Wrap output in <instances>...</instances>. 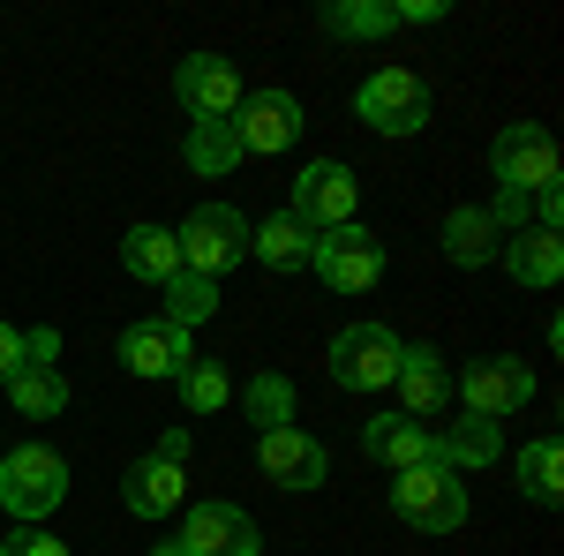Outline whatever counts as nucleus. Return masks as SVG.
<instances>
[{"label":"nucleus","mask_w":564,"mask_h":556,"mask_svg":"<svg viewBox=\"0 0 564 556\" xmlns=\"http://www.w3.org/2000/svg\"><path fill=\"white\" fill-rule=\"evenodd\" d=\"M174 249H181V271H196V279L218 286L234 263H249V218L234 211V204H196L174 226Z\"/></svg>","instance_id":"1"},{"label":"nucleus","mask_w":564,"mask_h":556,"mask_svg":"<svg viewBox=\"0 0 564 556\" xmlns=\"http://www.w3.org/2000/svg\"><path fill=\"white\" fill-rule=\"evenodd\" d=\"M121 504L135 519H166L188 504V428H166L159 451H143L129 473H121Z\"/></svg>","instance_id":"2"},{"label":"nucleus","mask_w":564,"mask_h":556,"mask_svg":"<svg viewBox=\"0 0 564 556\" xmlns=\"http://www.w3.org/2000/svg\"><path fill=\"white\" fill-rule=\"evenodd\" d=\"M61 497H68V459H61V451L23 444V451L0 459V512H15L23 526H39L45 512H61Z\"/></svg>","instance_id":"3"},{"label":"nucleus","mask_w":564,"mask_h":556,"mask_svg":"<svg viewBox=\"0 0 564 556\" xmlns=\"http://www.w3.org/2000/svg\"><path fill=\"white\" fill-rule=\"evenodd\" d=\"M391 512L406 519L414 534H459V519H467V481H459V467L391 473Z\"/></svg>","instance_id":"4"},{"label":"nucleus","mask_w":564,"mask_h":556,"mask_svg":"<svg viewBox=\"0 0 564 556\" xmlns=\"http://www.w3.org/2000/svg\"><path fill=\"white\" fill-rule=\"evenodd\" d=\"M354 121L377 135H422L430 129V84L414 68H377L369 84L354 90Z\"/></svg>","instance_id":"5"},{"label":"nucleus","mask_w":564,"mask_h":556,"mask_svg":"<svg viewBox=\"0 0 564 556\" xmlns=\"http://www.w3.org/2000/svg\"><path fill=\"white\" fill-rule=\"evenodd\" d=\"M489 166H497V188L542 196V188H557V135L542 121H505L497 143H489Z\"/></svg>","instance_id":"6"},{"label":"nucleus","mask_w":564,"mask_h":556,"mask_svg":"<svg viewBox=\"0 0 564 556\" xmlns=\"http://www.w3.org/2000/svg\"><path fill=\"white\" fill-rule=\"evenodd\" d=\"M308 271H316L332 294H369V286L384 279V241H377L361 218H354V226H332V233H316Z\"/></svg>","instance_id":"7"},{"label":"nucleus","mask_w":564,"mask_h":556,"mask_svg":"<svg viewBox=\"0 0 564 556\" xmlns=\"http://www.w3.org/2000/svg\"><path fill=\"white\" fill-rule=\"evenodd\" d=\"M452 399H459L475 422H505V414H520L527 399H534V369H527V361H512V353L467 361V369L452 377Z\"/></svg>","instance_id":"8"},{"label":"nucleus","mask_w":564,"mask_h":556,"mask_svg":"<svg viewBox=\"0 0 564 556\" xmlns=\"http://www.w3.org/2000/svg\"><path fill=\"white\" fill-rule=\"evenodd\" d=\"M174 98H181V113H188V129H196V121H234L249 90H241V68L226 53H188L174 68Z\"/></svg>","instance_id":"9"},{"label":"nucleus","mask_w":564,"mask_h":556,"mask_svg":"<svg viewBox=\"0 0 564 556\" xmlns=\"http://www.w3.org/2000/svg\"><path fill=\"white\" fill-rule=\"evenodd\" d=\"M399 377V339L384 324H347L332 339V384L339 391H391Z\"/></svg>","instance_id":"10"},{"label":"nucleus","mask_w":564,"mask_h":556,"mask_svg":"<svg viewBox=\"0 0 564 556\" xmlns=\"http://www.w3.org/2000/svg\"><path fill=\"white\" fill-rule=\"evenodd\" d=\"M188 361H196V346H188V331L166 324V316H143V324L121 331V369L143 377V384H174Z\"/></svg>","instance_id":"11"},{"label":"nucleus","mask_w":564,"mask_h":556,"mask_svg":"<svg viewBox=\"0 0 564 556\" xmlns=\"http://www.w3.org/2000/svg\"><path fill=\"white\" fill-rule=\"evenodd\" d=\"M174 542H181V556H257L263 549L257 519L241 512V504H188Z\"/></svg>","instance_id":"12"},{"label":"nucleus","mask_w":564,"mask_h":556,"mask_svg":"<svg viewBox=\"0 0 564 556\" xmlns=\"http://www.w3.org/2000/svg\"><path fill=\"white\" fill-rule=\"evenodd\" d=\"M286 211L302 218L308 233H332V226H354V173L339 159H316V166L294 173V204Z\"/></svg>","instance_id":"13"},{"label":"nucleus","mask_w":564,"mask_h":556,"mask_svg":"<svg viewBox=\"0 0 564 556\" xmlns=\"http://www.w3.org/2000/svg\"><path fill=\"white\" fill-rule=\"evenodd\" d=\"M257 467L271 473L279 489H324V481H332V451H324L308 428H263Z\"/></svg>","instance_id":"14"},{"label":"nucleus","mask_w":564,"mask_h":556,"mask_svg":"<svg viewBox=\"0 0 564 556\" xmlns=\"http://www.w3.org/2000/svg\"><path fill=\"white\" fill-rule=\"evenodd\" d=\"M234 135H241V151H249V159L302 143V98H294V90H249V98H241V113H234Z\"/></svg>","instance_id":"15"},{"label":"nucleus","mask_w":564,"mask_h":556,"mask_svg":"<svg viewBox=\"0 0 564 556\" xmlns=\"http://www.w3.org/2000/svg\"><path fill=\"white\" fill-rule=\"evenodd\" d=\"M391 391H399V414H406V422H436V414L452 406V361H444L436 346H399Z\"/></svg>","instance_id":"16"},{"label":"nucleus","mask_w":564,"mask_h":556,"mask_svg":"<svg viewBox=\"0 0 564 556\" xmlns=\"http://www.w3.org/2000/svg\"><path fill=\"white\" fill-rule=\"evenodd\" d=\"M361 451L391 473H414V467H444V444H436L430 422H399V414H377L361 428Z\"/></svg>","instance_id":"17"},{"label":"nucleus","mask_w":564,"mask_h":556,"mask_svg":"<svg viewBox=\"0 0 564 556\" xmlns=\"http://www.w3.org/2000/svg\"><path fill=\"white\" fill-rule=\"evenodd\" d=\"M497 263H505L520 286H557L564 279V241L550 233V226H512L505 249H497Z\"/></svg>","instance_id":"18"},{"label":"nucleus","mask_w":564,"mask_h":556,"mask_svg":"<svg viewBox=\"0 0 564 556\" xmlns=\"http://www.w3.org/2000/svg\"><path fill=\"white\" fill-rule=\"evenodd\" d=\"M308 249H316V233H308L294 211H279V218H263V226H249V257L263 263V271H308Z\"/></svg>","instance_id":"19"},{"label":"nucleus","mask_w":564,"mask_h":556,"mask_svg":"<svg viewBox=\"0 0 564 556\" xmlns=\"http://www.w3.org/2000/svg\"><path fill=\"white\" fill-rule=\"evenodd\" d=\"M505 249V226L481 211V204H459V211L444 218V257L459 263V271H475V263H497Z\"/></svg>","instance_id":"20"},{"label":"nucleus","mask_w":564,"mask_h":556,"mask_svg":"<svg viewBox=\"0 0 564 556\" xmlns=\"http://www.w3.org/2000/svg\"><path fill=\"white\" fill-rule=\"evenodd\" d=\"M0 391H8V406H15L23 422H53V414L68 406V377H61L53 361H23Z\"/></svg>","instance_id":"21"},{"label":"nucleus","mask_w":564,"mask_h":556,"mask_svg":"<svg viewBox=\"0 0 564 556\" xmlns=\"http://www.w3.org/2000/svg\"><path fill=\"white\" fill-rule=\"evenodd\" d=\"M121 263H129V279H143V286H166L181 271V249H174V226H129L121 233Z\"/></svg>","instance_id":"22"},{"label":"nucleus","mask_w":564,"mask_h":556,"mask_svg":"<svg viewBox=\"0 0 564 556\" xmlns=\"http://www.w3.org/2000/svg\"><path fill=\"white\" fill-rule=\"evenodd\" d=\"M249 151H241V135H234V121H196L188 129V173H204V181H226V173L241 166Z\"/></svg>","instance_id":"23"},{"label":"nucleus","mask_w":564,"mask_h":556,"mask_svg":"<svg viewBox=\"0 0 564 556\" xmlns=\"http://www.w3.org/2000/svg\"><path fill=\"white\" fill-rule=\"evenodd\" d=\"M520 497H527V504H542V512L564 497V451H557V436H534V444L520 451Z\"/></svg>","instance_id":"24"},{"label":"nucleus","mask_w":564,"mask_h":556,"mask_svg":"<svg viewBox=\"0 0 564 556\" xmlns=\"http://www.w3.org/2000/svg\"><path fill=\"white\" fill-rule=\"evenodd\" d=\"M436 444H444V467H459V473L497 467V451H505V436H497V422H475V414H467L459 428H444Z\"/></svg>","instance_id":"25"},{"label":"nucleus","mask_w":564,"mask_h":556,"mask_svg":"<svg viewBox=\"0 0 564 556\" xmlns=\"http://www.w3.org/2000/svg\"><path fill=\"white\" fill-rule=\"evenodd\" d=\"M174 391H181V414L204 422V414H218V406L234 399V377H226V361H188L174 377Z\"/></svg>","instance_id":"26"},{"label":"nucleus","mask_w":564,"mask_h":556,"mask_svg":"<svg viewBox=\"0 0 564 556\" xmlns=\"http://www.w3.org/2000/svg\"><path fill=\"white\" fill-rule=\"evenodd\" d=\"M159 294H166V324H181V331H196L204 316H218V286L196 279V271H174Z\"/></svg>","instance_id":"27"},{"label":"nucleus","mask_w":564,"mask_h":556,"mask_svg":"<svg viewBox=\"0 0 564 556\" xmlns=\"http://www.w3.org/2000/svg\"><path fill=\"white\" fill-rule=\"evenodd\" d=\"M324 31H339V39H384L399 31V0H339V8H324Z\"/></svg>","instance_id":"28"},{"label":"nucleus","mask_w":564,"mask_h":556,"mask_svg":"<svg viewBox=\"0 0 564 556\" xmlns=\"http://www.w3.org/2000/svg\"><path fill=\"white\" fill-rule=\"evenodd\" d=\"M241 406H249V422H257V436H263V428H294V384H286L279 369H263L257 384L241 391Z\"/></svg>","instance_id":"29"},{"label":"nucleus","mask_w":564,"mask_h":556,"mask_svg":"<svg viewBox=\"0 0 564 556\" xmlns=\"http://www.w3.org/2000/svg\"><path fill=\"white\" fill-rule=\"evenodd\" d=\"M0 556H68V542H53L45 526H23L15 542H0Z\"/></svg>","instance_id":"30"},{"label":"nucleus","mask_w":564,"mask_h":556,"mask_svg":"<svg viewBox=\"0 0 564 556\" xmlns=\"http://www.w3.org/2000/svg\"><path fill=\"white\" fill-rule=\"evenodd\" d=\"M15 369H23V331H15V324H0V384H8Z\"/></svg>","instance_id":"31"},{"label":"nucleus","mask_w":564,"mask_h":556,"mask_svg":"<svg viewBox=\"0 0 564 556\" xmlns=\"http://www.w3.org/2000/svg\"><path fill=\"white\" fill-rule=\"evenodd\" d=\"M534 204V226H550L557 233V218H564V188H542V196H527Z\"/></svg>","instance_id":"32"},{"label":"nucleus","mask_w":564,"mask_h":556,"mask_svg":"<svg viewBox=\"0 0 564 556\" xmlns=\"http://www.w3.org/2000/svg\"><path fill=\"white\" fill-rule=\"evenodd\" d=\"M151 556H181V542H159V549H151Z\"/></svg>","instance_id":"33"},{"label":"nucleus","mask_w":564,"mask_h":556,"mask_svg":"<svg viewBox=\"0 0 564 556\" xmlns=\"http://www.w3.org/2000/svg\"><path fill=\"white\" fill-rule=\"evenodd\" d=\"M0 459H8V451H0Z\"/></svg>","instance_id":"34"}]
</instances>
